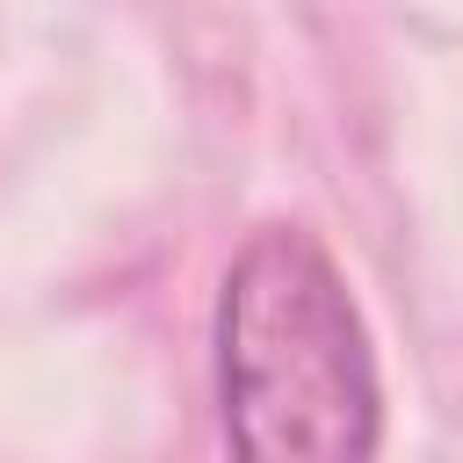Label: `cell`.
I'll list each match as a JSON object with an SVG mask.
<instances>
[{
  "instance_id": "6da1fadb",
  "label": "cell",
  "mask_w": 463,
  "mask_h": 463,
  "mask_svg": "<svg viewBox=\"0 0 463 463\" xmlns=\"http://www.w3.org/2000/svg\"><path fill=\"white\" fill-rule=\"evenodd\" d=\"M217 405L232 463H376L383 391L333 253L260 224L217 289Z\"/></svg>"
}]
</instances>
